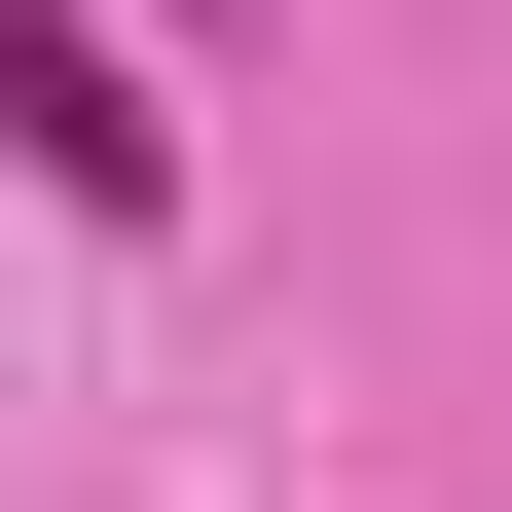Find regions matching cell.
Wrapping results in <instances>:
<instances>
[{
    "mask_svg": "<svg viewBox=\"0 0 512 512\" xmlns=\"http://www.w3.org/2000/svg\"><path fill=\"white\" fill-rule=\"evenodd\" d=\"M0 147L74 183V220H183V110H147V74H110L74 0H0Z\"/></svg>",
    "mask_w": 512,
    "mask_h": 512,
    "instance_id": "obj_1",
    "label": "cell"
}]
</instances>
